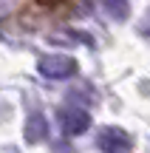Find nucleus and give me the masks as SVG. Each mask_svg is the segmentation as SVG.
<instances>
[{
    "label": "nucleus",
    "mask_w": 150,
    "mask_h": 153,
    "mask_svg": "<svg viewBox=\"0 0 150 153\" xmlns=\"http://www.w3.org/2000/svg\"><path fill=\"white\" fill-rule=\"evenodd\" d=\"M45 133H48V125H45V116L43 114H31L26 122V131H23V136H26V142H43Z\"/></svg>",
    "instance_id": "20e7f679"
},
{
    "label": "nucleus",
    "mask_w": 150,
    "mask_h": 153,
    "mask_svg": "<svg viewBox=\"0 0 150 153\" xmlns=\"http://www.w3.org/2000/svg\"><path fill=\"white\" fill-rule=\"evenodd\" d=\"M60 125H62V131H65L68 136L85 133L88 125H91V114L85 108H79V105H65V108L60 111Z\"/></svg>",
    "instance_id": "f03ea898"
},
{
    "label": "nucleus",
    "mask_w": 150,
    "mask_h": 153,
    "mask_svg": "<svg viewBox=\"0 0 150 153\" xmlns=\"http://www.w3.org/2000/svg\"><path fill=\"white\" fill-rule=\"evenodd\" d=\"M102 6H105V11L111 17L125 20V17H128V9H130V0H102Z\"/></svg>",
    "instance_id": "39448f33"
},
{
    "label": "nucleus",
    "mask_w": 150,
    "mask_h": 153,
    "mask_svg": "<svg viewBox=\"0 0 150 153\" xmlns=\"http://www.w3.org/2000/svg\"><path fill=\"white\" fill-rule=\"evenodd\" d=\"M96 145L105 153H130L133 150V139H130V133H125L122 128H105V131L99 133V139H96Z\"/></svg>",
    "instance_id": "7ed1b4c3"
},
{
    "label": "nucleus",
    "mask_w": 150,
    "mask_h": 153,
    "mask_svg": "<svg viewBox=\"0 0 150 153\" xmlns=\"http://www.w3.org/2000/svg\"><path fill=\"white\" fill-rule=\"evenodd\" d=\"M37 71L48 79H68V76L77 74V60L68 54H45V57H40Z\"/></svg>",
    "instance_id": "f257e3e1"
},
{
    "label": "nucleus",
    "mask_w": 150,
    "mask_h": 153,
    "mask_svg": "<svg viewBox=\"0 0 150 153\" xmlns=\"http://www.w3.org/2000/svg\"><path fill=\"white\" fill-rule=\"evenodd\" d=\"M17 6V0H0V17H6V14H11V9Z\"/></svg>",
    "instance_id": "423d86ee"
}]
</instances>
